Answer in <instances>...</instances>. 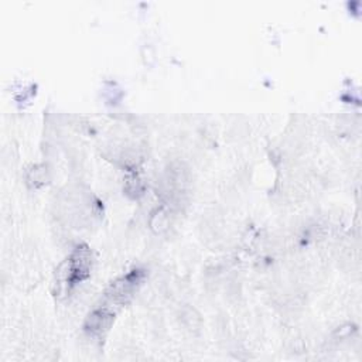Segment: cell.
<instances>
[{
  "instance_id": "obj_1",
  "label": "cell",
  "mask_w": 362,
  "mask_h": 362,
  "mask_svg": "<svg viewBox=\"0 0 362 362\" xmlns=\"http://www.w3.org/2000/svg\"><path fill=\"white\" fill-rule=\"evenodd\" d=\"M143 276V272L136 269L112 283V286L105 293V298L100 307L93 310L86 320L85 329L90 335H102L109 329L117 308H120L132 298L133 293L141 284Z\"/></svg>"
},
{
  "instance_id": "obj_2",
  "label": "cell",
  "mask_w": 362,
  "mask_h": 362,
  "mask_svg": "<svg viewBox=\"0 0 362 362\" xmlns=\"http://www.w3.org/2000/svg\"><path fill=\"white\" fill-rule=\"evenodd\" d=\"M90 274V250L88 246H78L59 270L58 284L64 293H69L78 283Z\"/></svg>"
}]
</instances>
